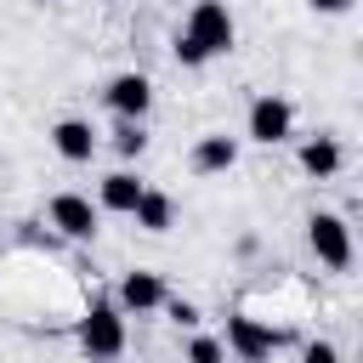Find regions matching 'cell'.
<instances>
[{
  "instance_id": "obj_1",
  "label": "cell",
  "mask_w": 363,
  "mask_h": 363,
  "mask_svg": "<svg viewBox=\"0 0 363 363\" xmlns=\"http://www.w3.org/2000/svg\"><path fill=\"white\" fill-rule=\"evenodd\" d=\"M79 352L91 357V363H113L119 352H125V312L113 306V301H96L85 318H79Z\"/></svg>"
},
{
  "instance_id": "obj_2",
  "label": "cell",
  "mask_w": 363,
  "mask_h": 363,
  "mask_svg": "<svg viewBox=\"0 0 363 363\" xmlns=\"http://www.w3.org/2000/svg\"><path fill=\"white\" fill-rule=\"evenodd\" d=\"M182 34H187L204 57H221V51H233V40H238L227 0H193V11H187V28H182Z\"/></svg>"
},
{
  "instance_id": "obj_3",
  "label": "cell",
  "mask_w": 363,
  "mask_h": 363,
  "mask_svg": "<svg viewBox=\"0 0 363 363\" xmlns=\"http://www.w3.org/2000/svg\"><path fill=\"white\" fill-rule=\"evenodd\" d=\"M306 244H312V255H318L329 272H346V267H352V227H346V216L312 210V216H306Z\"/></svg>"
},
{
  "instance_id": "obj_4",
  "label": "cell",
  "mask_w": 363,
  "mask_h": 363,
  "mask_svg": "<svg viewBox=\"0 0 363 363\" xmlns=\"http://www.w3.org/2000/svg\"><path fill=\"white\" fill-rule=\"evenodd\" d=\"M278 340H284V335H278V329H261L250 312H233V318H227V352H233L238 363H267Z\"/></svg>"
},
{
  "instance_id": "obj_5",
  "label": "cell",
  "mask_w": 363,
  "mask_h": 363,
  "mask_svg": "<svg viewBox=\"0 0 363 363\" xmlns=\"http://www.w3.org/2000/svg\"><path fill=\"white\" fill-rule=\"evenodd\" d=\"M244 130H250V142L272 147V142H284V136L295 130V108H289L284 96H255V102H250V119H244Z\"/></svg>"
},
{
  "instance_id": "obj_6",
  "label": "cell",
  "mask_w": 363,
  "mask_h": 363,
  "mask_svg": "<svg viewBox=\"0 0 363 363\" xmlns=\"http://www.w3.org/2000/svg\"><path fill=\"white\" fill-rule=\"evenodd\" d=\"M96 221H102V210H96L85 193H57V199H51V227H57L62 238L85 244V238H96Z\"/></svg>"
},
{
  "instance_id": "obj_7",
  "label": "cell",
  "mask_w": 363,
  "mask_h": 363,
  "mask_svg": "<svg viewBox=\"0 0 363 363\" xmlns=\"http://www.w3.org/2000/svg\"><path fill=\"white\" fill-rule=\"evenodd\" d=\"M102 102L119 113V119H147V108H153V79L147 74H113L108 79V91H102Z\"/></svg>"
},
{
  "instance_id": "obj_8",
  "label": "cell",
  "mask_w": 363,
  "mask_h": 363,
  "mask_svg": "<svg viewBox=\"0 0 363 363\" xmlns=\"http://www.w3.org/2000/svg\"><path fill=\"white\" fill-rule=\"evenodd\" d=\"M164 301H170V295H164V278H159V272H142V267L125 272V278H119V295H113L119 312H159Z\"/></svg>"
},
{
  "instance_id": "obj_9",
  "label": "cell",
  "mask_w": 363,
  "mask_h": 363,
  "mask_svg": "<svg viewBox=\"0 0 363 363\" xmlns=\"http://www.w3.org/2000/svg\"><path fill=\"white\" fill-rule=\"evenodd\" d=\"M51 147H57L68 164H91V153H96V130H91L85 119H57V125H51Z\"/></svg>"
},
{
  "instance_id": "obj_10",
  "label": "cell",
  "mask_w": 363,
  "mask_h": 363,
  "mask_svg": "<svg viewBox=\"0 0 363 363\" xmlns=\"http://www.w3.org/2000/svg\"><path fill=\"white\" fill-rule=\"evenodd\" d=\"M136 199H142V182L130 170H108L102 187H96V210H113V216H130Z\"/></svg>"
},
{
  "instance_id": "obj_11",
  "label": "cell",
  "mask_w": 363,
  "mask_h": 363,
  "mask_svg": "<svg viewBox=\"0 0 363 363\" xmlns=\"http://www.w3.org/2000/svg\"><path fill=\"white\" fill-rule=\"evenodd\" d=\"M295 159H301V170H306V176H318V182H329V176L346 164V153H340V142H335V136H312V142H301V153H295Z\"/></svg>"
},
{
  "instance_id": "obj_12",
  "label": "cell",
  "mask_w": 363,
  "mask_h": 363,
  "mask_svg": "<svg viewBox=\"0 0 363 363\" xmlns=\"http://www.w3.org/2000/svg\"><path fill=\"white\" fill-rule=\"evenodd\" d=\"M238 164V142L233 136H199L193 142V170L199 176H216V170H233Z\"/></svg>"
},
{
  "instance_id": "obj_13",
  "label": "cell",
  "mask_w": 363,
  "mask_h": 363,
  "mask_svg": "<svg viewBox=\"0 0 363 363\" xmlns=\"http://www.w3.org/2000/svg\"><path fill=\"white\" fill-rule=\"evenodd\" d=\"M136 227L142 233H170V221H176V204L164 199V193H153V187H142V199H136Z\"/></svg>"
},
{
  "instance_id": "obj_14",
  "label": "cell",
  "mask_w": 363,
  "mask_h": 363,
  "mask_svg": "<svg viewBox=\"0 0 363 363\" xmlns=\"http://www.w3.org/2000/svg\"><path fill=\"white\" fill-rule=\"evenodd\" d=\"M142 147H147V130H142L136 119H119V125H113V153H119V159H142Z\"/></svg>"
},
{
  "instance_id": "obj_15",
  "label": "cell",
  "mask_w": 363,
  "mask_h": 363,
  "mask_svg": "<svg viewBox=\"0 0 363 363\" xmlns=\"http://www.w3.org/2000/svg\"><path fill=\"white\" fill-rule=\"evenodd\" d=\"M187 363H227V346L216 335H193L187 340Z\"/></svg>"
},
{
  "instance_id": "obj_16",
  "label": "cell",
  "mask_w": 363,
  "mask_h": 363,
  "mask_svg": "<svg viewBox=\"0 0 363 363\" xmlns=\"http://www.w3.org/2000/svg\"><path fill=\"white\" fill-rule=\"evenodd\" d=\"M164 312H170V323H182V329L199 323V306H193V301H164Z\"/></svg>"
},
{
  "instance_id": "obj_17",
  "label": "cell",
  "mask_w": 363,
  "mask_h": 363,
  "mask_svg": "<svg viewBox=\"0 0 363 363\" xmlns=\"http://www.w3.org/2000/svg\"><path fill=\"white\" fill-rule=\"evenodd\" d=\"M176 62H187V68H199V62H210V57H204V51H199V45H193L187 34H176Z\"/></svg>"
},
{
  "instance_id": "obj_18",
  "label": "cell",
  "mask_w": 363,
  "mask_h": 363,
  "mask_svg": "<svg viewBox=\"0 0 363 363\" xmlns=\"http://www.w3.org/2000/svg\"><path fill=\"white\" fill-rule=\"evenodd\" d=\"M301 363H340V352H335L329 340H312V346L301 352Z\"/></svg>"
},
{
  "instance_id": "obj_19",
  "label": "cell",
  "mask_w": 363,
  "mask_h": 363,
  "mask_svg": "<svg viewBox=\"0 0 363 363\" xmlns=\"http://www.w3.org/2000/svg\"><path fill=\"white\" fill-rule=\"evenodd\" d=\"M306 6H312V11H323V17H340L352 0H306Z\"/></svg>"
}]
</instances>
